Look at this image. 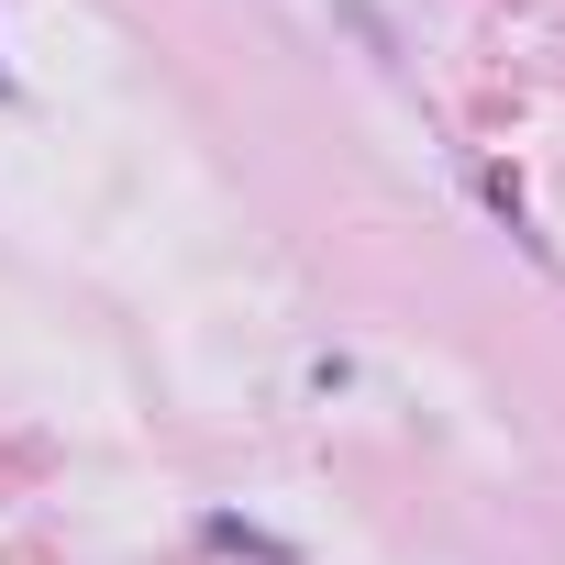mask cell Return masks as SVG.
<instances>
[{
    "mask_svg": "<svg viewBox=\"0 0 565 565\" xmlns=\"http://www.w3.org/2000/svg\"><path fill=\"white\" fill-rule=\"evenodd\" d=\"M0 100H12V67H0Z\"/></svg>",
    "mask_w": 565,
    "mask_h": 565,
    "instance_id": "obj_1",
    "label": "cell"
}]
</instances>
